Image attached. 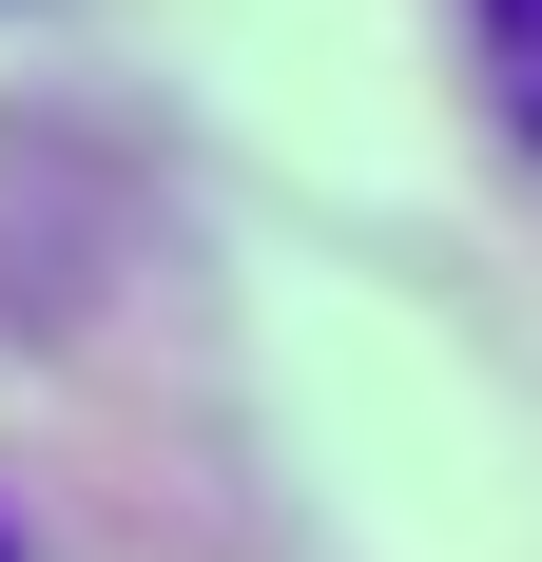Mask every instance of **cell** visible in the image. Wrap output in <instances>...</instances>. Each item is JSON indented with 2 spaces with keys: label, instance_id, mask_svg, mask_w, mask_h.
Listing matches in <instances>:
<instances>
[{
  "label": "cell",
  "instance_id": "obj_2",
  "mask_svg": "<svg viewBox=\"0 0 542 562\" xmlns=\"http://www.w3.org/2000/svg\"><path fill=\"white\" fill-rule=\"evenodd\" d=\"M0 562H20V543H0Z\"/></svg>",
  "mask_w": 542,
  "mask_h": 562
},
{
  "label": "cell",
  "instance_id": "obj_1",
  "mask_svg": "<svg viewBox=\"0 0 542 562\" xmlns=\"http://www.w3.org/2000/svg\"><path fill=\"white\" fill-rule=\"evenodd\" d=\"M465 40H485V116L542 156V0H465Z\"/></svg>",
  "mask_w": 542,
  "mask_h": 562
}]
</instances>
